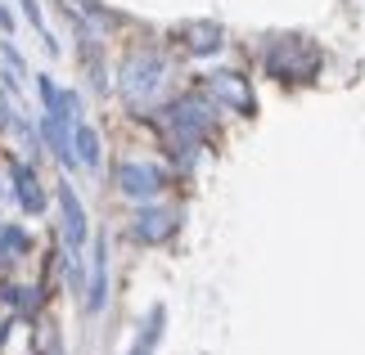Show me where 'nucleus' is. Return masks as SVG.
I'll use <instances>...</instances> for the list:
<instances>
[{
    "mask_svg": "<svg viewBox=\"0 0 365 355\" xmlns=\"http://www.w3.org/2000/svg\"><path fill=\"white\" fill-rule=\"evenodd\" d=\"M172 81H176V68H172V59H167L158 46L131 50L122 59V68H118L122 104L131 112H140V117H149V112L172 104Z\"/></svg>",
    "mask_w": 365,
    "mask_h": 355,
    "instance_id": "1",
    "label": "nucleus"
},
{
    "mask_svg": "<svg viewBox=\"0 0 365 355\" xmlns=\"http://www.w3.org/2000/svg\"><path fill=\"white\" fill-rule=\"evenodd\" d=\"M36 86H41V104H46V122H41V131H46L50 153H54L63 166H77V162H73V126L81 122V117H77V95L63 90L54 77H41Z\"/></svg>",
    "mask_w": 365,
    "mask_h": 355,
    "instance_id": "2",
    "label": "nucleus"
},
{
    "mask_svg": "<svg viewBox=\"0 0 365 355\" xmlns=\"http://www.w3.org/2000/svg\"><path fill=\"white\" fill-rule=\"evenodd\" d=\"M59 225H63V252H68V275L73 288L86 292V234H91V216L81 207L77 189L68 180H59Z\"/></svg>",
    "mask_w": 365,
    "mask_h": 355,
    "instance_id": "3",
    "label": "nucleus"
},
{
    "mask_svg": "<svg viewBox=\"0 0 365 355\" xmlns=\"http://www.w3.org/2000/svg\"><path fill=\"white\" fill-rule=\"evenodd\" d=\"M163 131L176 149H199L207 144L212 135V104L203 95H185V99H172L163 108Z\"/></svg>",
    "mask_w": 365,
    "mask_h": 355,
    "instance_id": "4",
    "label": "nucleus"
},
{
    "mask_svg": "<svg viewBox=\"0 0 365 355\" xmlns=\"http://www.w3.org/2000/svg\"><path fill=\"white\" fill-rule=\"evenodd\" d=\"M262 63L275 81H312L320 73V50L307 36H279L262 50Z\"/></svg>",
    "mask_w": 365,
    "mask_h": 355,
    "instance_id": "5",
    "label": "nucleus"
},
{
    "mask_svg": "<svg viewBox=\"0 0 365 355\" xmlns=\"http://www.w3.org/2000/svg\"><path fill=\"white\" fill-rule=\"evenodd\" d=\"M113 176H118V189L126 198H135V203H153L167 184V171L158 162H118Z\"/></svg>",
    "mask_w": 365,
    "mask_h": 355,
    "instance_id": "6",
    "label": "nucleus"
},
{
    "mask_svg": "<svg viewBox=\"0 0 365 355\" xmlns=\"http://www.w3.org/2000/svg\"><path fill=\"white\" fill-rule=\"evenodd\" d=\"M207 95H212L221 108H230V112H252L257 108V95H252L244 73H212L207 77Z\"/></svg>",
    "mask_w": 365,
    "mask_h": 355,
    "instance_id": "7",
    "label": "nucleus"
},
{
    "mask_svg": "<svg viewBox=\"0 0 365 355\" xmlns=\"http://www.w3.org/2000/svg\"><path fill=\"white\" fill-rule=\"evenodd\" d=\"M176 230H180V216H176L172 207H140V216H135V225H131L135 243H145V248L167 243Z\"/></svg>",
    "mask_w": 365,
    "mask_h": 355,
    "instance_id": "8",
    "label": "nucleus"
},
{
    "mask_svg": "<svg viewBox=\"0 0 365 355\" xmlns=\"http://www.w3.org/2000/svg\"><path fill=\"white\" fill-rule=\"evenodd\" d=\"M9 184H14V198H19V207L27 211V216H41L46 211V189H41V176L32 171V162H14L9 171Z\"/></svg>",
    "mask_w": 365,
    "mask_h": 355,
    "instance_id": "9",
    "label": "nucleus"
},
{
    "mask_svg": "<svg viewBox=\"0 0 365 355\" xmlns=\"http://www.w3.org/2000/svg\"><path fill=\"white\" fill-rule=\"evenodd\" d=\"M108 306V238L100 234L95 238V252H91V288H86V310L100 315Z\"/></svg>",
    "mask_w": 365,
    "mask_h": 355,
    "instance_id": "10",
    "label": "nucleus"
},
{
    "mask_svg": "<svg viewBox=\"0 0 365 355\" xmlns=\"http://www.w3.org/2000/svg\"><path fill=\"white\" fill-rule=\"evenodd\" d=\"M180 46L190 54H199V59H207V54H217L226 46V32H221V23H185L180 27Z\"/></svg>",
    "mask_w": 365,
    "mask_h": 355,
    "instance_id": "11",
    "label": "nucleus"
},
{
    "mask_svg": "<svg viewBox=\"0 0 365 355\" xmlns=\"http://www.w3.org/2000/svg\"><path fill=\"white\" fill-rule=\"evenodd\" d=\"M73 162L86 166V171H100V162H104L100 131H95L91 122H77V126H73Z\"/></svg>",
    "mask_w": 365,
    "mask_h": 355,
    "instance_id": "12",
    "label": "nucleus"
},
{
    "mask_svg": "<svg viewBox=\"0 0 365 355\" xmlns=\"http://www.w3.org/2000/svg\"><path fill=\"white\" fill-rule=\"evenodd\" d=\"M27 252H32V234L23 225H0V270L19 265Z\"/></svg>",
    "mask_w": 365,
    "mask_h": 355,
    "instance_id": "13",
    "label": "nucleus"
},
{
    "mask_svg": "<svg viewBox=\"0 0 365 355\" xmlns=\"http://www.w3.org/2000/svg\"><path fill=\"white\" fill-rule=\"evenodd\" d=\"M158 337H163V306H153L145 315V324H140V337L131 342L126 355H153V351H158Z\"/></svg>",
    "mask_w": 365,
    "mask_h": 355,
    "instance_id": "14",
    "label": "nucleus"
},
{
    "mask_svg": "<svg viewBox=\"0 0 365 355\" xmlns=\"http://www.w3.org/2000/svg\"><path fill=\"white\" fill-rule=\"evenodd\" d=\"M0 63H5V86L19 90V81L27 77V63H23V54L14 50V41H0Z\"/></svg>",
    "mask_w": 365,
    "mask_h": 355,
    "instance_id": "15",
    "label": "nucleus"
},
{
    "mask_svg": "<svg viewBox=\"0 0 365 355\" xmlns=\"http://www.w3.org/2000/svg\"><path fill=\"white\" fill-rule=\"evenodd\" d=\"M19 5H23V18L32 23V32L41 36V46L54 54V36H50V23H46V9H41V0H19Z\"/></svg>",
    "mask_w": 365,
    "mask_h": 355,
    "instance_id": "16",
    "label": "nucleus"
},
{
    "mask_svg": "<svg viewBox=\"0 0 365 355\" xmlns=\"http://www.w3.org/2000/svg\"><path fill=\"white\" fill-rule=\"evenodd\" d=\"M0 27H5V32H14V18H9V9L0 5Z\"/></svg>",
    "mask_w": 365,
    "mask_h": 355,
    "instance_id": "17",
    "label": "nucleus"
}]
</instances>
